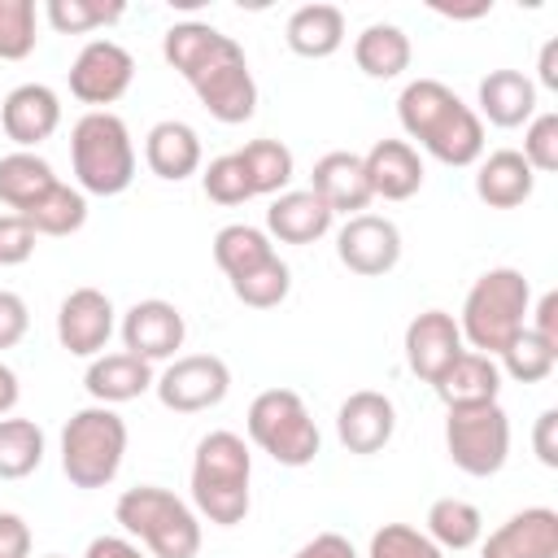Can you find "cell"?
<instances>
[{"mask_svg":"<svg viewBox=\"0 0 558 558\" xmlns=\"http://www.w3.org/2000/svg\"><path fill=\"white\" fill-rule=\"evenodd\" d=\"M161 57L187 78L209 118L235 126L257 113V83L244 48L209 22H174L161 35Z\"/></svg>","mask_w":558,"mask_h":558,"instance_id":"6da1fadb","label":"cell"},{"mask_svg":"<svg viewBox=\"0 0 558 558\" xmlns=\"http://www.w3.org/2000/svg\"><path fill=\"white\" fill-rule=\"evenodd\" d=\"M397 122L440 166H475L484 157L480 113L440 78H414L397 96Z\"/></svg>","mask_w":558,"mask_h":558,"instance_id":"7a4b0ae2","label":"cell"},{"mask_svg":"<svg viewBox=\"0 0 558 558\" xmlns=\"http://www.w3.org/2000/svg\"><path fill=\"white\" fill-rule=\"evenodd\" d=\"M248 480H253V453L244 445V436L235 432H209L201 436L196 453H192V510L218 527H235L244 523L253 497H248Z\"/></svg>","mask_w":558,"mask_h":558,"instance_id":"3957f363","label":"cell"},{"mask_svg":"<svg viewBox=\"0 0 558 558\" xmlns=\"http://www.w3.org/2000/svg\"><path fill=\"white\" fill-rule=\"evenodd\" d=\"M527 314H532L527 275L514 266H493L471 283V292L462 301V314H458L462 344H471V353L497 357L527 327Z\"/></svg>","mask_w":558,"mask_h":558,"instance_id":"277c9868","label":"cell"},{"mask_svg":"<svg viewBox=\"0 0 558 558\" xmlns=\"http://www.w3.org/2000/svg\"><path fill=\"white\" fill-rule=\"evenodd\" d=\"M113 519L131 541L148 549V558H196L201 554V514L157 484H135L118 497Z\"/></svg>","mask_w":558,"mask_h":558,"instance_id":"5b68a950","label":"cell"},{"mask_svg":"<svg viewBox=\"0 0 558 558\" xmlns=\"http://www.w3.org/2000/svg\"><path fill=\"white\" fill-rule=\"evenodd\" d=\"M70 166L83 196H118L135 179V144L118 113L87 109L70 131Z\"/></svg>","mask_w":558,"mask_h":558,"instance_id":"8992f818","label":"cell"},{"mask_svg":"<svg viewBox=\"0 0 558 558\" xmlns=\"http://www.w3.org/2000/svg\"><path fill=\"white\" fill-rule=\"evenodd\" d=\"M126 423L113 405H83L61 427V471L74 488H105L122 471Z\"/></svg>","mask_w":558,"mask_h":558,"instance_id":"52a82bcc","label":"cell"},{"mask_svg":"<svg viewBox=\"0 0 558 558\" xmlns=\"http://www.w3.org/2000/svg\"><path fill=\"white\" fill-rule=\"evenodd\" d=\"M248 440L270 453L279 466H310L323 449V436H318V423L310 418L301 392L292 388H266L253 397L248 405Z\"/></svg>","mask_w":558,"mask_h":558,"instance_id":"ba28073f","label":"cell"},{"mask_svg":"<svg viewBox=\"0 0 558 558\" xmlns=\"http://www.w3.org/2000/svg\"><path fill=\"white\" fill-rule=\"evenodd\" d=\"M445 449L449 462L475 480L497 475L510 458V414L488 401V405H462L449 410L445 418Z\"/></svg>","mask_w":558,"mask_h":558,"instance_id":"9c48e42d","label":"cell"},{"mask_svg":"<svg viewBox=\"0 0 558 558\" xmlns=\"http://www.w3.org/2000/svg\"><path fill=\"white\" fill-rule=\"evenodd\" d=\"M153 392L174 414H201L231 392V371L214 353H183L153 379Z\"/></svg>","mask_w":558,"mask_h":558,"instance_id":"30bf717a","label":"cell"},{"mask_svg":"<svg viewBox=\"0 0 558 558\" xmlns=\"http://www.w3.org/2000/svg\"><path fill=\"white\" fill-rule=\"evenodd\" d=\"M131 78H135V57L118 39H87L70 65V96L92 109H105L126 96Z\"/></svg>","mask_w":558,"mask_h":558,"instance_id":"8fae6325","label":"cell"},{"mask_svg":"<svg viewBox=\"0 0 558 558\" xmlns=\"http://www.w3.org/2000/svg\"><path fill=\"white\" fill-rule=\"evenodd\" d=\"M336 257L362 279H379L401 262V231L384 214H353L336 231Z\"/></svg>","mask_w":558,"mask_h":558,"instance_id":"7c38bea8","label":"cell"},{"mask_svg":"<svg viewBox=\"0 0 558 558\" xmlns=\"http://www.w3.org/2000/svg\"><path fill=\"white\" fill-rule=\"evenodd\" d=\"M113 301L100 288H74L57 305V340L74 357H100L113 336Z\"/></svg>","mask_w":558,"mask_h":558,"instance_id":"4fadbf2b","label":"cell"},{"mask_svg":"<svg viewBox=\"0 0 558 558\" xmlns=\"http://www.w3.org/2000/svg\"><path fill=\"white\" fill-rule=\"evenodd\" d=\"M122 349L144 357V362H170L179 349H183V336H187V323L179 314V305L161 301V296H148V301H135L122 323Z\"/></svg>","mask_w":558,"mask_h":558,"instance_id":"5bb4252c","label":"cell"},{"mask_svg":"<svg viewBox=\"0 0 558 558\" xmlns=\"http://www.w3.org/2000/svg\"><path fill=\"white\" fill-rule=\"evenodd\" d=\"M462 331H458V318L445 314V310H423L405 323V366L423 379V384H436L453 357L462 353Z\"/></svg>","mask_w":558,"mask_h":558,"instance_id":"9a60e30c","label":"cell"},{"mask_svg":"<svg viewBox=\"0 0 558 558\" xmlns=\"http://www.w3.org/2000/svg\"><path fill=\"white\" fill-rule=\"evenodd\" d=\"M397 432V405L375 392V388H357L340 401L336 410V436L349 453H379Z\"/></svg>","mask_w":558,"mask_h":558,"instance_id":"2e32d148","label":"cell"},{"mask_svg":"<svg viewBox=\"0 0 558 558\" xmlns=\"http://www.w3.org/2000/svg\"><path fill=\"white\" fill-rule=\"evenodd\" d=\"M0 126H4V135L22 153L39 148L61 126V100H57V92L48 83H22V87H13L4 96V105H0Z\"/></svg>","mask_w":558,"mask_h":558,"instance_id":"e0dca14e","label":"cell"},{"mask_svg":"<svg viewBox=\"0 0 558 558\" xmlns=\"http://www.w3.org/2000/svg\"><path fill=\"white\" fill-rule=\"evenodd\" d=\"M480 558H558V510L527 506L510 514L488 541H480Z\"/></svg>","mask_w":558,"mask_h":558,"instance_id":"ac0fdd59","label":"cell"},{"mask_svg":"<svg viewBox=\"0 0 558 558\" xmlns=\"http://www.w3.org/2000/svg\"><path fill=\"white\" fill-rule=\"evenodd\" d=\"M310 192H314L331 214H344V218L366 214V205L375 201V196H371V183H366L362 157H357V153H344V148L323 153V157L314 161Z\"/></svg>","mask_w":558,"mask_h":558,"instance_id":"d6986e66","label":"cell"},{"mask_svg":"<svg viewBox=\"0 0 558 558\" xmlns=\"http://www.w3.org/2000/svg\"><path fill=\"white\" fill-rule=\"evenodd\" d=\"M362 166H366L371 196L410 201L423 187V161H418V148L410 140H375L371 153L362 157Z\"/></svg>","mask_w":558,"mask_h":558,"instance_id":"ffe728a7","label":"cell"},{"mask_svg":"<svg viewBox=\"0 0 558 558\" xmlns=\"http://www.w3.org/2000/svg\"><path fill=\"white\" fill-rule=\"evenodd\" d=\"M331 222H336V214L310 187H288L266 209V235L279 244H314L331 231Z\"/></svg>","mask_w":558,"mask_h":558,"instance_id":"44dd1931","label":"cell"},{"mask_svg":"<svg viewBox=\"0 0 558 558\" xmlns=\"http://www.w3.org/2000/svg\"><path fill=\"white\" fill-rule=\"evenodd\" d=\"M201 135H196V126H187V122H179V118H166V122H157L148 135H144V161H148V170L157 174V179H166V183H183V179H192L196 170H201Z\"/></svg>","mask_w":558,"mask_h":558,"instance_id":"7402d4cb","label":"cell"},{"mask_svg":"<svg viewBox=\"0 0 558 558\" xmlns=\"http://www.w3.org/2000/svg\"><path fill=\"white\" fill-rule=\"evenodd\" d=\"M153 362L135 357V353H100L92 357L87 375H83V388L92 392L96 405H122V401H135L153 388Z\"/></svg>","mask_w":558,"mask_h":558,"instance_id":"603a6c76","label":"cell"},{"mask_svg":"<svg viewBox=\"0 0 558 558\" xmlns=\"http://www.w3.org/2000/svg\"><path fill=\"white\" fill-rule=\"evenodd\" d=\"M536 187V174L532 166L523 161L519 148H497L488 157H480V170H475V196L488 205V209H519Z\"/></svg>","mask_w":558,"mask_h":558,"instance_id":"cb8c5ba5","label":"cell"},{"mask_svg":"<svg viewBox=\"0 0 558 558\" xmlns=\"http://www.w3.org/2000/svg\"><path fill=\"white\" fill-rule=\"evenodd\" d=\"M536 113V83L523 70H488L480 78V122L488 118L493 126L510 131L532 122Z\"/></svg>","mask_w":558,"mask_h":558,"instance_id":"d4e9b609","label":"cell"},{"mask_svg":"<svg viewBox=\"0 0 558 558\" xmlns=\"http://www.w3.org/2000/svg\"><path fill=\"white\" fill-rule=\"evenodd\" d=\"M432 388H436V397L445 401V410L488 405V401H497V392H501V371H497L493 357L462 349V353L453 357V366H449Z\"/></svg>","mask_w":558,"mask_h":558,"instance_id":"484cf974","label":"cell"},{"mask_svg":"<svg viewBox=\"0 0 558 558\" xmlns=\"http://www.w3.org/2000/svg\"><path fill=\"white\" fill-rule=\"evenodd\" d=\"M283 39L296 57L323 61V57L340 52V44H344V13L336 4H323V0L301 4V9H292L288 26H283Z\"/></svg>","mask_w":558,"mask_h":558,"instance_id":"4316f807","label":"cell"},{"mask_svg":"<svg viewBox=\"0 0 558 558\" xmlns=\"http://www.w3.org/2000/svg\"><path fill=\"white\" fill-rule=\"evenodd\" d=\"M410 35L392 22H371L353 39V61L366 78H397L401 70H410Z\"/></svg>","mask_w":558,"mask_h":558,"instance_id":"83f0119b","label":"cell"},{"mask_svg":"<svg viewBox=\"0 0 558 558\" xmlns=\"http://www.w3.org/2000/svg\"><path fill=\"white\" fill-rule=\"evenodd\" d=\"M52 183H57V174L39 153H22L17 148V153L0 157V201L9 205V214L31 209Z\"/></svg>","mask_w":558,"mask_h":558,"instance_id":"f1b7e54d","label":"cell"},{"mask_svg":"<svg viewBox=\"0 0 558 558\" xmlns=\"http://www.w3.org/2000/svg\"><path fill=\"white\" fill-rule=\"evenodd\" d=\"M235 157L248 174L253 196H279V192H288V183L296 174L292 148L283 140H248L244 148H235Z\"/></svg>","mask_w":558,"mask_h":558,"instance_id":"f546056e","label":"cell"},{"mask_svg":"<svg viewBox=\"0 0 558 558\" xmlns=\"http://www.w3.org/2000/svg\"><path fill=\"white\" fill-rule=\"evenodd\" d=\"M427 536L436 549H471L484 536V514L466 497H436L427 506Z\"/></svg>","mask_w":558,"mask_h":558,"instance_id":"4dcf8cb0","label":"cell"},{"mask_svg":"<svg viewBox=\"0 0 558 558\" xmlns=\"http://www.w3.org/2000/svg\"><path fill=\"white\" fill-rule=\"evenodd\" d=\"M275 257V244L262 227H248V222H227L218 235H214V262L227 279H240L257 266H266Z\"/></svg>","mask_w":558,"mask_h":558,"instance_id":"1f68e13d","label":"cell"},{"mask_svg":"<svg viewBox=\"0 0 558 558\" xmlns=\"http://www.w3.org/2000/svg\"><path fill=\"white\" fill-rule=\"evenodd\" d=\"M22 218L35 227V235H74L87 222V196L57 179L31 209H22Z\"/></svg>","mask_w":558,"mask_h":558,"instance_id":"d6a6232c","label":"cell"},{"mask_svg":"<svg viewBox=\"0 0 558 558\" xmlns=\"http://www.w3.org/2000/svg\"><path fill=\"white\" fill-rule=\"evenodd\" d=\"M44 462V427L35 418H0V480H26Z\"/></svg>","mask_w":558,"mask_h":558,"instance_id":"836d02e7","label":"cell"},{"mask_svg":"<svg viewBox=\"0 0 558 558\" xmlns=\"http://www.w3.org/2000/svg\"><path fill=\"white\" fill-rule=\"evenodd\" d=\"M122 13H126L122 0H48L44 4L48 26L61 35H87V31L113 26Z\"/></svg>","mask_w":558,"mask_h":558,"instance_id":"e575fe53","label":"cell"},{"mask_svg":"<svg viewBox=\"0 0 558 558\" xmlns=\"http://www.w3.org/2000/svg\"><path fill=\"white\" fill-rule=\"evenodd\" d=\"M501 366L497 371H506L510 379H519V384H541V379H549V371L558 366V349L554 344H545L536 331H519L501 353Z\"/></svg>","mask_w":558,"mask_h":558,"instance_id":"d590c367","label":"cell"},{"mask_svg":"<svg viewBox=\"0 0 558 558\" xmlns=\"http://www.w3.org/2000/svg\"><path fill=\"white\" fill-rule=\"evenodd\" d=\"M231 292H235V301H244L248 310H275V305L292 292V270H288V262L275 253L266 266H257V270L231 279Z\"/></svg>","mask_w":558,"mask_h":558,"instance_id":"8d00e7d4","label":"cell"},{"mask_svg":"<svg viewBox=\"0 0 558 558\" xmlns=\"http://www.w3.org/2000/svg\"><path fill=\"white\" fill-rule=\"evenodd\" d=\"M35 44V0H0V61H22Z\"/></svg>","mask_w":558,"mask_h":558,"instance_id":"74e56055","label":"cell"},{"mask_svg":"<svg viewBox=\"0 0 558 558\" xmlns=\"http://www.w3.org/2000/svg\"><path fill=\"white\" fill-rule=\"evenodd\" d=\"M366 558H445V549H436L432 536L410 527V523H384L371 536Z\"/></svg>","mask_w":558,"mask_h":558,"instance_id":"f35d334b","label":"cell"},{"mask_svg":"<svg viewBox=\"0 0 558 558\" xmlns=\"http://www.w3.org/2000/svg\"><path fill=\"white\" fill-rule=\"evenodd\" d=\"M201 187H205V196L218 201V205H244V201H253L248 174H244V166H240L235 153L214 157V161L205 166V174H201Z\"/></svg>","mask_w":558,"mask_h":558,"instance_id":"ab89813d","label":"cell"},{"mask_svg":"<svg viewBox=\"0 0 558 558\" xmlns=\"http://www.w3.org/2000/svg\"><path fill=\"white\" fill-rule=\"evenodd\" d=\"M523 161L532 166V174H554L558 170V113H532L527 131H523Z\"/></svg>","mask_w":558,"mask_h":558,"instance_id":"60d3db41","label":"cell"},{"mask_svg":"<svg viewBox=\"0 0 558 558\" xmlns=\"http://www.w3.org/2000/svg\"><path fill=\"white\" fill-rule=\"evenodd\" d=\"M35 253V227L22 214H0V266H22Z\"/></svg>","mask_w":558,"mask_h":558,"instance_id":"b9f144b4","label":"cell"},{"mask_svg":"<svg viewBox=\"0 0 558 558\" xmlns=\"http://www.w3.org/2000/svg\"><path fill=\"white\" fill-rule=\"evenodd\" d=\"M26 327H31V310H26V301H22L17 292L0 288V349H13V344L26 336Z\"/></svg>","mask_w":558,"mask_h":558,"instance_id":"7bdbcfd3","label":"cell"},{"mask_svg":"<svg viewBox=\"0 0 558 558\" xmlns=\"http://www.w3.org/2000/svg\"><path fill=\"white\" fill-rule=\"evenodd\" d=\"M0 558H31V527L13 510H0Z\"/></svg>","mask_w":558,"mask_h":558,"instance_id":"ee69618b","label":"cell"},{"mask_svg":"<svg viewBox=\"0 0 558 558\" xmlns=\"http://www.w3.org/2000/svg\"><path fill=\"white\" fill-rule=\"evenodd\" d=\"M532 449L541 458V466H558V410H541L536 427H532Z\"/></svg>","mask_w":558,"mask_h":558,"instance_id":"f6af8a7d","label":"cell"},{"mask_svg":"<svg viewBox=\"0 0 558 558\" xmlns=\"http://www.w3.org/2000/svg\"><path fill=\"white\" fill-rule=\"evenodd\" d=\"M292 558H357V549H353V541L340 536V532H318V536H310Z\"/></svg>","mask_w":558,"mask_h":558,"instance_id":"bcb514c9","label":"cell"},{"mask_svg":"<svg viewBox=\"0 0 558 558\" xmlns=\"http://www.w3.org/2000/svg\"><path fill=\"white\" fill-rule=\"evenodd\" d=\"M527 331H536L545 344L558 349V292H545V296L536 301V314H532Z\"/></svg>","mask_w":558,"mask_h":558,"instance_id":"7dc6e473","label":"cell"},{"mask_svg":"<svg viewBox=\"0 0 558 558\" xmlns=\"http://www.w3.org/2000/svg\"><path fill=\"white\" fill-rule=\"evenodd\" d=\"M83 558H148L131 536H92Z\"/></svg>","mask_w":558,"mask_h":558,"instance_id":"c3c4849f","label":"cell"},{"mask_svg":"<svg viewBox=\"0 0 558 558\" xmlns=\"http://www.w3.org/2000/svg\"><path fill=\"white\" fill-rule=\"evenodd\" d=\"M541 87H549V92H558V39H549L545 48H541Z\"/></svg>","mask_w":558,"mask_h":558,"instance_id":"681fc988","label":"cell"},{"mask_svg":"<svg viewBox=\"0 0 558 558\" xmlns=\"http://www.w3.org/2000/svg\"><path fill=\"white\" fill-rule=\"evenodd\" d=\"M17 397H22V388H17V375H13V371L0 362V418H4V414L17 405Z\"/></svg>","mask_w":558,"mask_h":558,"instance_id":"f907efd6","label":"cell"},{"mask_svg":"<svg viewBox=\"0 0 558 558\" xmlns=\"http://www.w3.org/2000/svg\"><path fill=\"white\" fill-rule=\"evenodd\" d=\"M44 558H65V554H44Z\"/></svg>","mask_w":558,"mask_h":558,"instance_id":"816d5d0a","label":"cell"}]
</instances>
